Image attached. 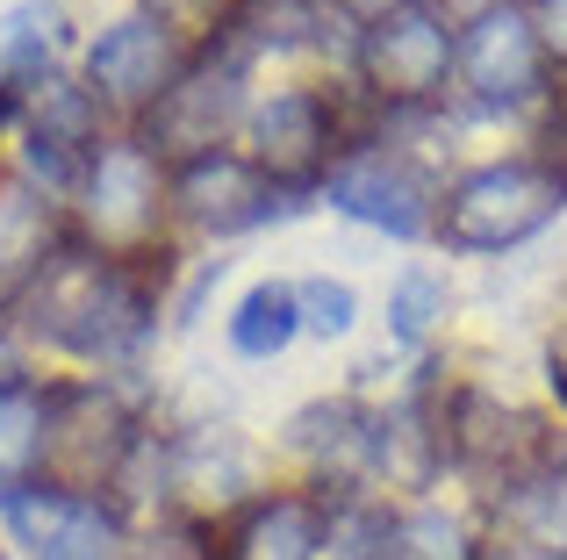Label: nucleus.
<instances>
[{
  "label": "nucleus",
  "mask_w": 567,
  "mask_h": 560,
  "mask_svg": "<svg viewBox=\"0 0 567 560\" xmlns=\"http://www.w3.org/2000/svg\"><path fill=\"white\" fill-rule=\"evenodd\" d=\"M245 158L288 195H309V187L331 180V166L346 158V137H338L331 101L317 94H274L251 108L245 123Z\"/></svg>",
  "instance_id": "obj_9"
},
{
  "label": "nucleus",
  "mask_w": 567,
  "mask_h": 560,
  "mask_svg": "<svg viewBox=\"0 0 567 560\" xmlns=\"http://www.w3.org/2000/svg\"><path fill=\"white\" fill-rule=\"evenodd\" d=\"M295 302H302V331L309 338H346L352 323H360V294H352V280L309 273V280H295Z\"/></svg>",
  "instance_id": "obj_21"
},
{
  "label": "nucleus",
  "mask_w": 567,
  "mask_h": 560,
  "mask_svg": "<svg viewBox=\"0 0 567 560\" xmlns=\"http://www.w3.org/2000/svg\"><path fill=\"white\" fill-rule=\"evenodd\" d=\"M496 8H511V0H431V14H439L453 37H467V29H474V22H488Z\"/></svg>",
  "instance_id": "obj_24"
},
{
  "label": "nucleus",
  "mask_w": 567,
  "mask_h": 560,
  "mask_svg": "<svg viewBox=\"0 0 567 560\" xmlns=\"http://www.w3.org/2000/svg\"><path fill=\"white\" fill-rule=\"evenodd\" d=\"M317 553H323V510L309 496H259L223 547V560H317Z\"/></svg>",
  "instance_id": "obj_15"
},
{
  "label": "nucleus",
  "mask_w": 567,
  "mask_h": 560,
  "mask_svg": "<svg viewBox=\"0 0 567 560\" xmlns=\"http://www.w3.org/2000/svg\"><path fill=\"white\" fill-rule=\"evenodd\" d=\"M237 123H251V108H245V65H237V58H202V65H187L181 86L152 108L144 144L181 173V166H194V158H216L223 144H230Z\"/></svg>",
  "instance_id": "obj_7"
},
{
  "label": "nucleus",
  "mask_w": 567,
  "mask_h": 560,
  "mask_svg": "<svg viewBox=\"0 0 567 560\" xmlns=\"http://www.w3.org/2000/svg\"><path fill=\"white\" fill-rule=\"evenodd\" d=\"M560 180L539 158H496V166H474L445 187L439 238L453 252H517L560 216Z\"/></svg>",
  "instance_id": "obj_3"
},
{
  "label": "nucleus",
  "mask_w": 567,
  "mask_h": 560,
  "mask_svg": "<svg viewBox=\"0 0 567 560\" xmlns=\"http://www.w3.org/2000/svg\"><path fill=\"white\" fill-rule=\"evenodd\" d=\"M323 8H338V14H346V22H360V37H367V29H381L388 14L416 8V0H323Z\"/></svg>",
  "instance_id": "obj_25"
},
{
  "label": "nucleus",
  "mask_w": 567,
  "mask_h": 560,
  "mask_svg": "<svg viewBox=\"0 0 567 560\" xmlns=\"http://www.w3.org/2000/svg\"><path fill=\"white\" fill-rule=\"evenodd\" d=\"M295 338H302L295 280H259V288L237 294V309H230V352L237 360H280Z\"/></svg>",
  "instance_id": "obj_16"
},
{
  "label": "nucleus",
  "mask_w": 567,
  "mask_h": 560,
  "mask_svg": "<svg viewBox=\"0 0 567 560\" xmlns=\"http://www.w3.org/2000/svg\"><path fill=\"white\" fill-rule=\"evenodd\" d=\"M144 14L202 65V58H216V43H230L237 29H245L251 0H144Z\"/></svg>",
  "instance_id": "obj_17"
},
{
  "label": "nucleus",
  "mask_w": 567,
  "mask_h": 560,
  "mask_svg": "<svg viewBox=\"0 0 567 560\" xmlns=\"http://www.w3.org/2000/svg\"><path fill=\"white\" fill-rule=\"evenodd\" d=\"M80 224H86V245L109 259H152V238H158V216L173 201V180H166V158L152 152L144 137H115L94 152L80 180Z\"/></svg>",
  "instance_id": "obj_4"
},
{
  "label": "nucleus",
  "mask_w": 567,
  "mask_h": 560,
  "mask_svg": "<svg viewBox=\"0 0 567 560\" xmlns=\"http://www.w3.org/2000/svg\"><path fill=\"white\" fill-rule=\"evenodd\" d=\"M22 331L43 338V345L72 352V360H130L152 331V294L130 259H109L94 245H65L51 259V273L29 288L22 302Z\"/></svg>",
  "instance_id": "obj_1"
},
{
  "label": "nucleus",
  "mask_w": 567,
  "mask_h": 560,
  "mask_svg": "<svg viewBox=\"0 0 567 560\" xmlns=\"http://www.w3.org/2000/svg\"><path fill=\"white\" fill-rule=\"evenodd\" d=\"M496 560H554V553H539V547H525V539H503Z\"/></svg>",
  "instance_id": "obj_28"
},
{
  "label": "nucleus",
  "mask_w": 567,
  "mask_h": 560,
  "mask_svg": "<svg viewBox=\"0 0 567 560\" xmlns=\"http://www.w3.org/2000/svg\"><path fill=\"white\" fill-rule=\"evenodd\" d=\"M439 432H445V453H460L467 467H488V475H503V489H511V481H525L532 467L554 453V446L539 438V424L517 417V409H503L496 395H482V388L460 395L453 417H445Z\"/></svg>",
  "instance_id": "obj_14"
},
{
  "label": "nucleus",
  "mask_w": 567,
  "mask_h": 560,
  "mask_svg": "<svg viewBox=\"0 0 567 560\" xmlns=\"http://www.w3.org/2000/svg\"><path fill=\"white\" fill-rule=\"evenodd\" d=\"M137 446H144V432L109 381H58V388H43V475H37L43 489L101 496L123 481Z\"/></svg>",
  "instance_id": "obj_2"
},
{
  "label": "nucleus",
  "mask_w": 567,
  "mask_h": 560,
  "mask_svg": "<svg viewBox=\"0 0 567 560\" xmlns=\"http://www.w3.org/2000/svg\"><path fill=\"white\" fill-rule=\"evenodd\" d=\"M187 65L194 58L137 8V14H123V22H109L94 37V51H86V86H94L101 108H144L152 115L158 101L181 86Z\"/></svg>",
  "instance_id": "obj_11"
},
{
  "label": "nucleus",
  "mask_w": 567,
  "mask_h": 560,
  "mask_svg": "<svg viewBox=\"0 0 567 560\" xmlns=\"http://www.w3.org/2000/svg\"><path fill=\"white\" fill-rule=\"evenodd\" d=\"M539 166L560 180V195H567V108H560V123L546 129V152H539Z\"/></svg>",
  "instance_id": "obj_26"
},
{
  "label": "nucleus",
  "mask_w": 567,
  "mask_h": 560,
  "mask_svg": "<svg viewBox=\"0 0 567 560\" xmlns=\"http://www.w3.org/2000/svg\"><path fill=\"white\" fill-rule=\"evenodd\" d=\"M453 65H460V37L424 8V0L402 8V14H388L381 29L360 37V80H367V94H374L388 115L439 101L445 80H453Z\"/></svg>",
  "instance_id": "obj_5"
},
{
  "label": "nucleus",
  "mask_w": 567,
  "mask_h": 560,
  "mask_svg": "<svg viewBox=\"0 0 567 560\" xmlns=\"http://www.w3.org/2000/svg\"><path fill=\"white\" fill-rule=\"evenodd\" d=\"M323 195H331L338 216H352V224L381 230V238H395V245H416V238L439 230V195H431V180L402 152H388V144L346 152L331 166V180H323Z\"/></svg>",
  "instance_id": "obj_6"
},
{
  "label": "nucleus",
  "mask_w": 567,
  "mask_h": 560,
  "mask_svg": "<svg viewBox=\"0 0 567 560\" xmlns=\"http://www.w3.org/2000/svg\"><path fill=\"white\" fill-rule=\"evenodd\" d=\"M123 560H223V553L202 539V525H152L144 539L123 547Z\"/></svg>",
  "instance_id": "obj_22"
},
{
  "label": "nucleus",
  "mask_w": 567,
  "mask_h": 560,
  "mask_svg": "<svg viewBox=\"0 0 567 560\" xmlns=\"http://www.w3.org/2000/svg\"><path fill=\"white\" fill-rule=\"evenodd\" d=\"M8 388H37V381H29V366H22V352H14V338L0 331V395Z\"/></svg>",
  "instance_id": "obj_27"
},
{
  "label": "nucleus",
  "mask_w": 567,
  "mask_h": 560,
  "mask_svg": "<svg viewBox=\"0 0 567 560\" xmlns=\"http://www.w3.org/2000/svg\"><path fill=\"white\" fill-rule=\"evenodd\" d=\"M546 388H554V403L567 409V360H554V366H546Z\"/></svg>",
  "instance_id": "obj_29"
},
{
  "label": "nucleus",
  "mask_w": 567,
  "mask_h": 560,
  "mask_svg": "<svg viewBox=\"0 0 567 560\" xmlns=\"http://www.w3.org/2000/svg\"><path fill=\"white\" fill-rule=\"evenodd\" d=\"M0 525L14 532V547L29 560H123V518L101 496H65L22 481V489H0Z\"/></svg>",
  "instance_id": "obj_8"
},
{
  "label": "nucleus",
  "mask_w": 567,
  "mask_h": 560,
  "mask_svg": "<svg viewBox=\"0 0 567 560\" xmlns=\"http://www.w3.org/2000/svg\"><path fill=\"white\" fill-rule=\"evenodd\" d=\"M58 252H65L58 195H43L29 173H0V317L29 302Z\"/></svg>",
  "instance_id": "obj_13"
},
{
  "label": "nucleus",
  "mask_w": 567,
  "mask_h": 560,
  "mask_svg": "<svg viewBox=\"0 0 567 560\" xmlns=\"http://www.w3.org/2000/svg\"><path fill=\"white\" fill-rule=\"evenodd\" d=\"M173 209L187 216L194 230H216V238H245V230L274 224V216L295 209L288 187H274L245 152H216L194 158V166L173 173Z\"/></svg>",
  "instance_id": "obj_12"
},
{
  "label": "nucleus",
  "mask_w": 567,
  "mask_h": 560,
  "mask_svg": "<svg viewBox=\"0 0 567 560\" xmlns=\"http://www.w3.org/2000/svg\"><path fill=\"white\" fill-rule=\"evenodd\" d=\"M381 560H474L467 525L439 504H416L402 518H388V553Z\"/></svg>",
  "instance_id": "obj_19"
},
{
  "label": "nucleus",
  "mask_w": 567,
  "mask_h": 560,
  "mask_svg": "<svg viewBox=\"0 0 567 560\" xmlns=\"http://www.w3.org/2000/svg\"><path fill=\"white\" fill-rule=\"evenodd\" d=\"M8 108H14V101H8V94H0V123H8Z\"/></svg>",
  "instance_id": "obj_30"
},
{
  "label": "nucleus",
  "mask_w": 567,
  "mask_h": 560,
  "mask_svg": "<svg viewBox=\"0 0 567 560\" xmlns=\"http://www.w3.org/2000/svg\"><path fill=\"white\" fill-rule=\"evenodd\" d=\"M525 8H532V29H539L546 58L567 65V0H525Z\"/></svg>",
  "instance_id": "obj_23"
},
{
  "label": "nucleus",
  "mask_w": 567,
  "mask_h": 560,
  "mask_svg": "<svg viewBox=\"0 0 567 560\" xmlns=\"http://www.w3.org/2000/svg\"><path fill=\"white\" fill-rule=\"evenodd\" d=\"M0 560H8V547H0Z\"/></svg>",
  "instance_id": "obj_31"
},
{
  "label": "nucleus",
  "mask_w": 567,
  "mask_h": 560,
  "mask_svg": "<svg viewBox=\"0 0 567 560\" xmlns=\"http://www.w3.org/2000/svg\"><path fill=\"white\" fill-rule=\"evenodd\" d=\"M453 80L467 86L482 108H532V101L546 94V80H554V58H546L539 29H532V8H525V0L496 8L488 22H474L467 37H460Z\"/></svg>",
  "instance_id": "obj_10"
},
{
  "label": "nucleus",
  "mask_w": 567,
  "mask_h": 560,
  "mask_svg": "<svg viewBox=\"0 0 567 560\" xmlns=\"http://www.w3.org/2000/svg\"><path fill=\"white\" fill-rule=\"evenodd\" d=\"M445 273H431V267H410L395 280V294H388V331L402 338V345H424L431 331L445 323Z\"/></svg>",
  "instance_id": "obj_20"
},
{
  "label": "nucleus",
  "mask_w": 567,
  "mask_h": 560,
  "mask_svg": "<svg viewBox=\"0 0 567 560\" xmlns=\"http://www.w3.org/2000/svg\"><path fill=\"white\" fill-rule=\"evenodd\" d=\"M43 475V395L8 388L0 395V489H22Z\"/></svg>",
  "instance_id": "obj_18"
}]
</instances>
